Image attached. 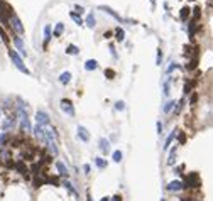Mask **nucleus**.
Listing matches in <instances>:
<instances>
[{
  "mask_svg": "<svg viewBox=\"0 0 213 201\" xmlns=\"http://www.w3.org/2000/svg\"><path fill=\"white\" fill-rule=\"evenodd\" d=\"M9 58L12 59V63L15 64V68H17L20 73H24V74H29L31 76V71H29L27 68H26V64H24V61H22V58L17 54V51L15 49H9Z\"/></svg>",
  "mask_w": 213,
  "mask_h": 201,
  "instance_id": "f257e3e1",
  "label": "nucleus"
},
{
  "mask_svg": "<svg viewBox=\"0 0 213 201\" xmlns=\"http://www.w3.org/2000/svg\"><path fill=\"white\" fill-rule=\"evenodd\" d=\"M9 26L14 29L17 34H24V26H22V22H20V19L17 17L15 14H12L10 17H9Z\"/></svg>",
  "mask_w": 213,
  "mask_h": 201,
  "instance_id": "f03ea898",
  "label": "nucleus"
},
{
  "mask_svg": "<svg viewBox=\"0 0 213 201\" xmlns=\"http://www.w3.org/2000/svg\"><path fill=\"white\" fill-rule=\"evenodd\" d=\"M185 188L188 189V188H200V178H198V174L196 173H190L186 176V179H185Z\"/></svg>",
  "mask_w": 213,
  "mask_h": 201,
  "instance_id": "7ed1b4c3",
  "label": "nucleus"
},
{
  "mask_svg": "<svg viewBox=\"0 0 213 201\" xmlns=\"http://www.w3.org/2000/svg\"><path fill=\"white\" fill-rule=\"evenodd\" d=\"M36 122H37V125H41V127H49L51 120H49V115L46 113L44 110H37L36 112Z\"/></svg>",
  "mask_w": 213,
  "mask_h": 201,
  "instance_id": "20e7f679",
  "label": "nucleus"
},
{
  "mask_svg": "<svg viewBox=\"0 0 213 201\" xmlns=\"http://www.w3.org/2000/svg\"><path fill=\"white\" fill-rule=\"evenodd\" d=\"M59 107H61V110L64 112L66 115L74 117V107H73V103H71V100L63 98V100H61V103H59Z\"/></svg>",
  "mask_w": 213,
  "mask_h": 201,
  "instance_id": "39448f33",
  "label": "nucleus"
},
{
  "mask_svg": "<svg viewBox=\"0 0 213 201\" xmlns=\"http://www.w3.org/2000/svg\"><path fill=\"white\" fill-rule=\"evenodd\" d=\"M32 132H34L36 139L39 140L41 144H46V142H48V137H46V130H44V127H41V125H36V127L32 128Z\"/></svg>",
  "mask_w": 213,
  "mask_h": 201,
  "instance_id": "423d86ee",
  "label": "nucleus"
},
{
  "mask_svg": "<svg viewBox=\"0 0 213 201\" xmlns=\"http://www.w3.org/2000/svg\"><path fill=\"white\" fill-rule=\"evenodd\" d=\"M166 189L171 191V193H178V191L185 189V184H183L181 181H178V179H174V181H171L168 186H166Z\"/></svg>",
  "mask_w": 213,
  "mask_h": 201,
  "instance_id": "0eeeda50",
  "label": "nucleus"
},
{
  "mask_svg": "<svg viewBox=\"0 0 213 201\" xmlns=\"http://www.w3.org/2000/svg\"><path fill=\"white\" fill-rule=\"evenodd\" d=\"M56 169H58V174H59L61 178H66V179H68V176H69V171H68V167L64 166V162H61V161H56Z\"/></svg>",
  "mask_w": 213,
  "mask_h": 201,
  "instance_id": "6e6552de",
  "label": "nucleus"
},
{
  "mask_svg": "<svg viewBox=\"0 0 213 201\" xmlns=\"http://www.w3.org/2000/svg\"><path fill=\"white\" fill-rule=\"evenodd\" d=\"M14 44H15V48L19 49V53L22 54V56H27V51H26V46H24V43H22V39H20L19 36H15V37H14Z\"/></svg>",
  "mask_w": 213,
  "mask_h": 201,
  "instance_id": "1a4fd4ad",
  "label": "nucleus"
},
{
  "mask_svg": "<svg viewBox=\"0 0 213 201\" xmlns=\"http://www.w3.org/2000/svg\"><path fill=\"white\" fill-rule=\"evenodd\" d=\"M46 145H48V149H49V152H51V156H58L59 149H58V142H56V140L48 139V142H46Z\"/></svg>",
  "mask_w": 213,
  "mask_h": 201,
  "instance_id": "9d476101",
  "label": "nucleus"
},
{
  "mask_svg": "<svg viewBox=\"0 0 213 201\" xmlns=\"http://www.w3.org/2000/svg\"><path fill=\"white\" fill-rule=\"evenodd\" d=\"M98 9H100V10H103V12H107V14H110L112 17H114V19H117V20H119V22H124V19L120 17V15L117 14V12H115L114 9H110V7H107V5H100Z\"/></svg>",
  "mask_w": 213,
  "mask_h": 201,
  "instance_id": "9b49d317",
  "label": "nucleus"
},
{
  "mask_svg": "<svg viewBox=\"0 0 213 201\" xmlns=\"http://www.w3.org/2000/svg\"><path fill=\"white\" fill-rule=\"evenodd\" d=\"M78 137H80L83 142H88L90 140V132L86 130V127H83V125L78 127Z\"/></svg>",
  "mask_w": 213,
  "mask_h": 201,
  "instance_id": "f8f14e48",
  "label": "nucleus"
},
{
  "mask_svg": "<svg viewBox=\"0 0 213 201\" xmlns=\"http://www.w3.org/2000/svg\"><path fill=\"white\" fill-rule=\"evenodd\" d=\"M15 122H17V118H15V117H7V120L3 122V130H5V132L10 130V128L15 125Z\"/></svg>",
  "mask_w": 213,
  "mask_h": 201,
  "instance_id": "ddd939ff",
  "label": "nucleus"
},
{
  "mask_svg": "<svg viewBox=\"0 0 213 201\" xmlns=\"http://www.w3.org/2000/svg\"><path fill=\"white\" fill-rule=\"evenodd\" d=\"M100 150H102L103 154L110 152V142H108L107 139H100Z\"/></svg>",
  "mask_w": 213,
  "mask_h": 201,
  "instance_id": "4468645a",
  "label": "nucleus"
},
{
  "mask_svg": "<svg viewBox=\"0 0 213 201\" xmlns=\"http://www.w3.org/2000/svg\"><path fill=\"white\" fill-rule=\"evenodd\" d=\"M93 161H95V164H97L98 169H107V166H108L107 159H103V157H95Z\"/></svg>",
  "mask_w": 213,
  "mask_h": 201,
  "instance_id": "2eb2a0df",
  "label": "nucleus"
},
{
  "mask_svg": "<svg viewBox=\"0 0 213 201\" xmlns=\"http://www.w3.org/2000/svg\"><path fill=\"white\" fill-rule=\"evenodd\" d=\"M69 81H71V73H69V71H64V73L59 74V83H63V85H68Z\"/></svg>",
  "mask_w": 213,
  "mask_h": 201,
  "instance_id": "dca6fc26",
  "label": "nucleus"
},
{
  "mask_svg": "<svg viewBox=\"0 0 213 201\" xmlns=\"http://www.w3.org/2000/svg\"><path fill=\"white\" fill-rule=\"evenodd\" d=\"M176 130H173V132H171L169 133V135H168V139H166V142H164V150H168L169 147H171V144H173V140H174V137H176Z\"/></svg>",
  "mask_w": 213,
  "mask_h": 201,
  "instance_id": "f3484780",
  "label": "nucleus"
},
{
  "mask_svg": "<svg viewBox=\"0 0 213 201\" xmlns=\"http://www.w3.org/2000/svg\"><path fill=\"white\" fill-rule=\"evenodd\" d=\"M63 31H64V24H63V22H58L56 27H54V31H53V36H54V37H59V36L63 34Z\"/></svg>",
  "mask_w": 213,
  "mask_h": 201,
  "instance_id": "a211bd4d",
  "label": "nucleus"
},
{
  "mask_svg": "<svg viewBox=\"0 0 213 201\" xmlns=\"http://www.w3.org/2000/svg\"><path fill=\"white\" fill-rule=\"evenodd\" d=\"M97 66H98V63L97 59H88L85 63V69L86 71H91V69H97Z\"/></svg>",
  "mask_w": 213,
  "mask_h": 201,
  "instance_id": "6ab92c4d",
  "label": "nucleus"
},
{
  "mask_svg": "<svg viewBox=\"0 0 213 201\" xmlns=\"http://www.w3.org/2000/svg\"><path fill=\"white\" fill-rule=\"evenodd\" d=\"M85 22H86V26L91 27V29L97 26V19H95V15H93V14H88V15H86V20H85Z\"/></svg>",
  "mask_w": 213,
  "mask_h": 201,
  "instance_id": "aec40b11",
  "label": "nucleus"
},
{
  "mask_svg": "<svg viewBox=\"0 0 213 201\" xmlns=\"http://www.w3.org/2000/svg\"><path fill=\"white\" fill-rule=\"evenodd\" d=\"M174 105H176V102H174V100H169V102L166 103L164 107H162V112H164V113H169V112H173Z\"/></svg>",
  "mask_w": 213,
  "mask_h": 201,
  "instance_id": "412c9836",
  "label": "nucleus"
},
{
  "mask_svg": "<svg viewBox=\"0 0 213 201\" xmlns=\"http://www.w3.org/2000/svg\"><path fill=\"white\" fill-rule=\"evenodd\" d=\"M9 133H7V132H2V133H0V149H3V147H5V144H7V142H9Z\"/></svg>",
  "mask_w": 213,
  "mask_h": 201,
  "instance_id": "4be33fe9",
  "label": "nucleus"
},
{
  "mask_svg": "<svg viewBox=\"0 0 213 201\" xmlns=\"http://www.w3.org/2000/svg\"><path fill=\"white\" fill-rule=\"evenodd\" d=\"M49 41H51V27L46 24L44 26V44H48Z\"/></svg>",
  "mask_w": 213,
  "mask_h": 201,
  "instance_id": "5701e85b",
  "label": "nucleus"
},
{
  "mask_svg": "<svg viewBox=\"0 0 213 201\" xmlns=\"http://www.w3.org/2000/svg\"><path fill=\"white\" fill-rule=\"evenodd\" d=\"M15 167H17V171H20L22 174H27V173H29L27 166H24V162H22V161H19L17 164H15Z\"/></svg>",
  "mask_w": 213,
  "mask_h": 201,
  "instance_id": "b1692460",
  "label": "nucleus"
},
{
  "mask_svg": "<svg viewBox=\"0 0 213 201\" xmlns=\"http://www.w3.org/2000/svg\"><path fill=\"white\" fill-rule=\"evenodd\" d=\"M176 145H174L173 149H171V152H169V159H168V164L169 166H173V162H174V157H176Z\"/></svg>",
  "mask_w": 213,
  "mask_h": 201,
  "instance_id": "393cba45",
  "label": "nucleus"
},
{
  "mask_svg": "<svg viewBox=\"0 0 213 201\" xmlns=\"http://www.w3.org/2000/svg\"><path fill=\"white\" fill-rule=\"evenodd\" d=\"M179 17H181V20H186L190 17V9H188V7H183L181 12H179Z\"/></svg>",
  "mask_w": 213,
  "mask_h": 201,
  "instance_id": "a878e982",
  "label": "nucleus"
},
{
  "mask_svg": "<svg viewBox=\"0 0 213 201\" xmlns=\"http://www.w3.org/2000/svg\"><path fill=\"white\" fill-rule=\"evenodd\" d=\"M115 39L117 41H124L125 39V32H124V29H117V31H115Z\"/></svg>",
  "mask_w": 213,
  "mask_h": 201,
  "instance_id": "bb28decb",
  "label": "nucleus"
},
{
  "mask_svg": "<svg viewBox=\"0 0 213 201\" xmlns=\"http://www.w3.org/2000/svg\"><path fill=\"white\" fill-rule=\"evenodd\" d=\"M66 53H68V54H78V53H80V49H78L76 46L69 44V46H66Z\"/></svg>",
  "mask_w": 213,
  "mask_h": 201,
  "instance_id": "cd10ccee",
  "label": "nucleus"
},
{
  "mask_svg": "<svg viewBox=\"0 0 213 201\" xmlns=\"http://www.w3.org/2000/svg\"><path fill=\"white\" fill-rule=\"evenodd\" d=\"M171 78L169 79H166V81H164V91H162V93H164V96H168L169 93H171Z\"/></svg>",
  "mask_w": 213,
  "mask_h": 201,
  "instance_id": "c85d7f7f",
  "label": "nucleus"
},
{
  "mask_svg": "<svg viewBox=\"0 0 213 201\" xmlns=\"http://www.w3.org/2000/svg\"><path fill=\"white\" fill-rule=\"evenodd\" d=\"M122 157H124V154L120 152V150H115V152H114V156H112V159H114V162H120V161H122Z\"/></svg>",
  "mask_w": 213,
  "mask_h": 201,
  "instance_id": "c756f323",
  "label": "nucleus"
},
{
  "mask_svg": "<svg viewBox=\"0 0 213 201\" xmlns=\"http://www.w3.org/2000/svg\"><path fill=\"white\" fill-rule=\"evenodd\" d=\"M105 76H107L108 79H114V78H115V71L112 69V68H107V69H105Z\"/></svg>",
  "mask_w": 213,
  "mask_h": 201,
  "instance_id": "7c9ffc66",
  "label": "nucleus"
},
{
  "mask_svg": "<svg viewBox=\"0 0 213 201\" xmlns=\"http://www.w3.org/2000/svg\"><path fill=\"white\" fill-rule=\"evenodd\" d=\"M69 15H71V19H73L74 22L78 24V26H81V24H83V20H81V17H78V14H74V12H71Z\"/></svg>",
  "mask_w": 213,
  "mask_h": 201,
  "instance_id": "2f4dec72",
  "label": "nucleus"
},
{
  "mask_svg": "<svg viewBox=\"0 0 213 201\" xmlns=\"http://www.w3.org/2000/svg\"><path fill=\"white\" fill-rule=\"evenodd\" d=\"M64 186H66V188H68V191H69V193H73V194H76V191H74V188H73V184H71V183L68 181V179H66V181H64Z\"/></svg>",
  "mask_w": 213,
  "mask_h": 201,
  "instance_id": "473e14b6",
  "label": "nucleus"
},
{
  "mask_svg": "<svg viewBox=\"0 0 213 201\" xmlns=\"http://www.w3.org/2000/svg\"><path fill=\"white\" fill-rule=\"evenodd\" d=\"M115 110H125V103L124 102H115Z\"/></svg>",
  "mask_w": 213,
  "mask_h": 201,
  "instance_id": "72a5a7b5",
  "label": "nucleus"
},
{
  "mask_svg": "<svg viewBox=\"0 0 213 201\" xmlns=\"http://www.w3.org/2000/svg\"><path fill=\"white\" fill-rule=\"evenodd\" d=\"M178 140H179V144H185V140H186L185 132H179V133H178Z\"/></svg>",
  "mask_w": 213,
  "mask_h": 201,
  "instance_id": "f704fd0d",
  "label": "nucleus"
},
{
  "mask_svg": "<svg viewBox=\"0 0 213 201\" xmlns=\"http://www.w3.org/2000/svg\"><path fill=\"white\" fill-rule=\"evenodd\" d=\"M0 37H2L3 43H9V37H7V34L3 32V29H2V27H0Z\"/></svg>",
  "mask_w": 213,
  "mask_h": 201,
  "instance_id": "c9c22d12",
  "label": "nucleus"
},
{
  "mask_svg": "<svg viewBox=\"0 0 213 201\" xmlns=\"http://www.w3.org/2000/svg\"><path fill=\"white\" fill-rule=\"evenodd\" d=\"M176 68H178V64H176V63H171V66H169L168 69H166V73H168V74H169V73H173V71L176 69Z\"/></svg>",
  "mask_w": 213,
  "mask_h": 201,
  "instance_id": "e433bc0d",
  "label": "nucleus"
},
{
  "mask_svg": "<svg viewBox=\"0 0 213 201\" xmlns=\"http://www.w3.org/2000/svg\"><path fill=\"white\" fill-rule=\"evenodd\" d=\"M161 61H162V51H161V49H157V58H156V63H157V64H161Z\"/></svg>",
  "mask_w": 213,
  "mask_h": 201,
  "instance_id": "4c0bfd02",
  "label": "nucleus"
},
{
  "mask_svg": "<svg viewBox=\"0 0 213 201\" xmlns=\"http://www.w3.org/2000/svg\"><path fill=\"white\" fill-rule=\"evenodd\" d=\"M74 10H76V14H83V12H85V7H81V5H74Z\"/></svg>",
  "mask_w": 213,
  "mask_h": 201,
  "instance_id": "58836bf2",
  "label": "nucleus"
},
{
  "mask_svg": "<svg viewBox=\"0 0 213 201\" xmlns=\"http://www.w3.org/2000/svg\"><path fill=\"white\" fill-rule=\"evenodd\" d=\"M188 93H191V83H186L185 85V95H188Z\"/></svg>",
  "mask_w": 213,
  "mask_h": 201,
  "instance_id": "ea45409f",
  "label": "nucleus"
},
{
  "mask_svg": "<svg viewBox=\"0 0 213 201\" xmlns=\"http://www.w3.org/2000/svg\"><path fill=\"white\" fill-rule=\"evenodd\" d=\"M200 10H201V9H200V7H196V9H195V12H193L195 19H198V17H200Z\"/></svg>",
  "mask_w": 213,
  "mask_h": 201,
  "instance_id": "a19ab883",
  "label": "nucleus"
},
{
  "mask_svg": "<svg viewBox=\"0 0 213 201\" xmlns=\"http://www.w3.org/2000/svg\"><path fill=\"white\" fill-rule=\"evenodd\" d=\"M157 133H159V135H162V123H161V122H157Z\"/></svg>",
  "mask_w": 213,
  "mask_h": 201,
  "instance_id": "79ce46f5",
  "label": "nucleus"
},
{
  "mask_svg": "<svg viewBox=\"0 0 213 201\" xmlns=\"http://www.w3.org/2000/svg\"><path fill=\"white\" fill-rule=\"evenodd\" d=\"M196 100H198V95L193 93V96H191V105H195V103H196Z\"/></svg>",
  "mask_w": 213,
  "mask_h": 201,
  "instance_id": "37998d69",
  "label": "nucleus"
},
{
  "mask_svg": "<svg viewBox=\"0 0 213 201\" xmlns=\"http://www.w3.org/2000/svg\"><path fill=\"white\" fill-rule=\"evenodd\" d=\"M83 171H85V174H90V171H91V169H90V166H88V164H85V166H83Z\"/></svg>",
  "mask_w": 213,
  "mask_h": 201,
  "instance_id": "c03bdc74",
  "label": "nucleus"
},
{
  "mask_svg": "<svg viewBox=\"0 0 213 201\" xmlns=\"http://www.w3.org/2000/svg\"><path fill=\"white\" fill-rule=\"evenodd\" d=\"M110 201H122V196H119V194H117V196H114V198H112Z\"/></svg>",
  "mask_w": 213,
  "mask_h": 201,
  "instance_id": "a18cd8bd",
  "label": "nucleus"
},
{
  "mask_svg": "<svg viewBox=\"0 0 213 201\" xmlns=\"http://www.w3.org/2000/svg\"><path fill=\"white\" fill-rule=\"evenodd\" d=\"M181 201H195L193 198H188V196H185V198H181Z\"/></svg>",
  "mask_w": 213,
  "mask_h": 201,
  "instance_id": "49530a36",
  "label": "nucleus"
},
{
  "mask_svg": "<svg viewBox=\"0 0 213 201\" xmlns=\"http://www.w3.org/2000/svg\"><path fill=\"white\" fill-rule=\"evenodd\" d=\"M149 2H151V5H152V9H154V7H156V0H149Z\"/></svg>",
  "mask_w": 213,
  "mask_h": 201,
  "instance_id": "de8ad7c7",
  "label": "nucleus"
},
{
  "mask_svg": "<svg viewBox=\"0 0 213 201\" xmlns=\"http://www.w3.org/2000/svg\"><path fill=\"white\" fill-rule=\"evenodd\" d=\"M100 201H110V198H107V196H105V198H102Z\"/></svg>",
  "mask_w": 213,
  "mask_h": 201,
  "instance_id": "09e8293b",
  "label": "nucleus"
},
{
  "mask_svg": "<svg viewBox=\"0 0 213 201\" xmlns=\"http://www.w3.org/2000/svg\"><path fill=\"white\" fill-rule=\"evenodd\" d=\"M161 201H166V199H164V198H161Z\"/></svg>",
  "mask_w": 213,
  "mask_h": 201,
  "instance_id": "8fccbe9b",
  "label": "nucleus"
},
{
  "mask_svg": "<svg viewBox=\"0 0 213 201\" xmlns=\"http://www.w3.org/2000/svg\"><path fill=\"white\" fill-rule=\"evenodd\" d=\"M0 115H2V110H0Z\"/></svg>",
  "mask_w": 213,
  "mask_h": 201,
  "instance_id": "3c124183",
  "label": "nucleus"
}]
</instances>
